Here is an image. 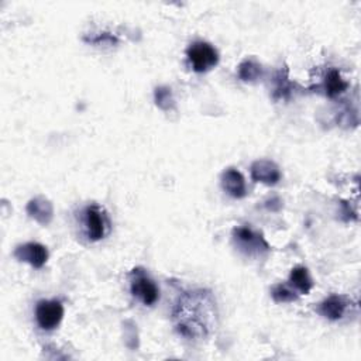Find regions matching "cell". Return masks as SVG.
Wrapping results in <instances>:
<instances>
[{
	"label": "cell",
	"mask_w": 361,
	"mask_h": 361,
	"mask_svg": "<svg viewBox=\"0 0 361 361\" xmlns=\"http://www.w3.org/2000/svg\"><path fill=\"white\" fill-rule=\"evenodd\" d=\"M176 332L191 340L209 337L218 326V306L211 291L194 290L184 292L172 311Z\"/></svg>",
	"instance_id": "1"
},
{
	"label": "cell",
	"mask_w": 361,
	"mask_h": 361,
	"mask_svg": "<svg viewBox=\"0 0 361 361\" xmlns=\"http://www.w3.org/2000/svg\"><path fill=\"white\" fill-rule=\"evenodd\" d=\"M79 219L82 234L90 243H98L104 240L109 234L112 227L111 218L106 209L97 204L85 206L80 211Z\"/></svg>",
	"instance_id": "2"
},
{
	"label": "cell",
	"mask_w": 361,
	"mask_h": 361,
	"mask_svg": "<svg viewBox=\"0 0 361 361\" xmlns=\"http://www.w3.org/2000/svg\"><path fill=\"white\" fill-rule=\"evenodd\" d=\"M232 240L234 247L248 258H261L271 251V246L264 236L251 227L239 226L232 232Z\"/></svg>",
	"instance_id": "3"
},
{
	"label": "cell",
	"mask_w": 361,
	"mask_h": 361,
	"mask_svg": "<svg viewBox=\"0 0 361 361\" xmlns=\"http://www.w3.org/2000/svg\"><path fill=\"white\" fill-rule=\"evenodd\" d=\"M130 292L134 298H137L143 305L153 306L160 299V288L154 283V280L146 273V269L137 267L132 269L129 274Z\"/></svg>",
	"instance_id": "4"
},
{
	"label": "cell",
	"mask_w": 361,
	"mask_h": 361,
	"mask_svg": "<svg viewBox=\"0 0 361 361\" xmlns=\"http://www.w3.org/2000/svg\"><path fill=\"white\" fill-rule=\"evenodd\" d=\"M188 61L198 73H205L219 64L218 50L206 41H195L187 50Z\"/></svg>",
	"instance_id": "5"
},
{
	"label": "cell",
	"mask_w": 361,
	"mask_h": 361,
	"mask_svg": "<svg viewBox=\"0 0 361 361\" xmlns=\"http://www.w3.org/2000/svg\"><path fill=\"white\" fill-rule=\"evenodd\" d=\"M64 318V305L57 299H41L36 305V320L40 329L51 332Z\"/></svg>",
	"instance_id": "6"
},
{
	"label": "cell",
	"mask_w": 361,
	"mask_h": 361,
	"mask_svg": "<svg viewBox=\"0 0 361 361\" xmlns=\"http://www.w3.org/2000/svg\"><path fill=\"white\" fill-rule=\"evenodd\" d=\"M13 255L19 260V261H24L29 262L31 267L40 269L45 265V262L48 261V250L45 246L40 244V243H26V244H20L16 247Z\"/></svg>",
	"instance_id": "7"
},
{
	"label": "cell",
	"mask_w": 361,
	"mask_h": 361,
	"mask_svg": "<svg viewBox=\"0 0 361 361\" xmlns=\"http://www.w3.org/2000/svg\"><path fill=\"white\" fill-rule=\"evenodd\" d=\"M251 179L265 185H277L281 180V171L274 161L258 160L251 165Z\"/></svg>",
	"instance_id": "8"
},
{
	"label": "cell",
	"mask_w": 361,
	"mask_h": 361,
	"mask_svg": "<svg viewBox=\"0 0 361 361\" xmlns=\"http://www.w3.org/2000/svg\"><path fill=\"white\" fill-rule=\"evenodd\" d=\"M220 183L225 192H227L232 198L243 199L247 195L246 179L243 174L234 168H229L222 174Z\"/></svg>",
	"instance_id": "9"
},
{
	"label": "cell",
	"mask_w": 361,
	"mask_h": 361,
	"mask_svg": "<svg viewBox=\"0 0 361 361\" xmlns=\"http://www.w3.org/2000/svg\"><path fill=\"white\" fill-rule=\"evenodd\" d=\"M348 299L343 295H330L318 306V312L329 320H340L348 309Z\"/></svg>",
	"instance_id": "10"
},
{
	"label": "cell",
	"mask_w": 361,
	"mask_h": 361,
	"mask_svg": "<svg viewBox=\"0 0 361 361\" xmlns=\"http://www.w3.org/2000/svg\"><path fill=\"white\" fill-rule=\"evenodd\" d=\"M348 87V82L344 80V78L341 76L340 71L336 68H330L327 71V73L325 75L323 83H322V89H323V94L333 99L340 97L341 94H344Z\"/></svg>",
	"instance_id": "11"
},
{
	"label": "cell",
	"mask_w": 361,
	"mask_h": 361,
	"mask_svg": "<svg viewBox=\"0 0 361 361\" xmlns=\"http://www.w3.org/2000/svg\"><path fill=\"white\" fill-rule=\"evenodd\" d=\"M27 213L30 218H33L40 225H48L52 219V205L50 201L44 198H34L27 205Z\"/></svg>",
	"instance_id": "12"
},
{
	"label": "cell",
	"mask_w": 361,
	"mask_h": 361,
	"mask_svg": "<svg viewBox=\"0 0 361 361\" xmlns=\"http://www.w3.org/2000/svg\"><path fill=\"white\" fill-rule=\"evenodd\" d=\"M290 284L301 294L308 295L313 288V281L309 274V269L304 265H298L292 268L290 274Z\"/></svg>",
	"instance_id": "13"
},
{
	"label": "cell",
	"mask_w": 361,
	"mask_h": 361,
	"mask_svg": "<svg viewBox=\"0 0 361 361\" xmlns=\"http://www.w3.org/2000/svg\"><path fill=\"white\" fill-rule=\"evenodd\" d=\"M237 75L243 82H257L262 76V66L255 59H244L239 65Z\"/></svg>",
	"instance_id": "14"
},
{
	"label": "cell",
	"mask_w": 361,
	"mask_h": 361,
	"mask_svg": "<svg viewBox=\"0 0 361 361\" xmlns=\"http://www.w3.org/2000/svg\"><path fill=\"white\" fill-rule=\"evenodd\" d=\"M274 99H288L292 92V83L288 80V71L280 69L274 76Z\"/></svg>",
	"instance_id": "15"
},
{
	"label": "cell",
	"mask_w": 361,
	"mask_h": 361,
	"mask_svg": "<svg viewBox=\"0 0 361 361\" xmlns=\"http://www.w3.org/2000/svg\"><path fill=\"white\" fill-rule=\"evenodd\" d=\"M271 297H273L274 302L277 304H290L298 299V295L295 291H292L285 284H278L273 290H271Z\"/></svg>",
	"instance_id": "16"
},
{
	"label": "cell",
	"mask_w": 361,
	"mask_h": 361,
	"mask_svg": "<svg viewBox=\"0 0 361 361\" xmlns=\"http://www.w3.org/2000/svg\"><path fill=\"white\" fill-rule=\"evenodd\" d=\"M155 104L162 111H169L174 106V98L171 89L167 86H160L155 89Z\"/></svg>",
	"instance_id": "17"
},
{
	"label": "cell",
	"mask_w": 361,
	"mask_h": 361,
	"mask_svg": "<svg viewBox=\"0 0 361 361\" xmlns=\"http://www.w3.org/2000/svg\"><path fill=\"white\" fill-rule=\"evenodd\" d=\"M85 41L90 43V44H97V45H101V44H108V45H113V44H118L119 40L113 36V34H109V33H102L97 37H90V38H85Z\"/></svg>",
	"instance_id": "18"
}]
</instances>
